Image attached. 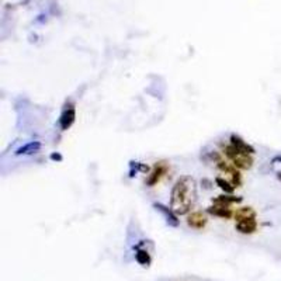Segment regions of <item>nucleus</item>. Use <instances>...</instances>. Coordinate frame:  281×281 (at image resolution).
<instances>
[{
  "label": "nucleus",
  "mask_w": 281,
  "mask_h": 281,
  "mask_svg": "<svg viewBox=\"0 0 281 281\" xmlns=\"http://www.w3.org/2000/svg\"><path fill=\"white\" fill-rule=\"evenodd\" d=\"M197 200V183L191 176H182L176 180L170 194V208L177 215H186Z\"/></svg>",
  "instance_id": "obj_1"
},
{
  "label": "nucleus",
  "mask_w": 281,
  "mask_h": 281,
  "mask_svg": "<svg viewBox=\"0 0 281 281\" xmlns=\"http://www.w3.org/2000/svg\"><path fill=\"white\" fill-rule=\"evenodd\" d=\"M225 155L229 161L232 162V165L238 169H243V170H248L253 166V155H246V153H242L238 149L232 147V145H228L224 149Z\"/></svg>",
  "instance_id": "obj_2"
},
{
  "label": "nucleus",
  "mask_w": 281,
  "mask_h": 281,
  "mask_svg": "<svg viewBox=\"0 0 281 281\" xmlns=\"http://www.w3.org/2000/svg\"><path fill=\"white\" fill-rule=\"evenodd\" d=\"M153 208H155L156 211H159V213L163 215V218H165V221H166V224H167L169 227L177 228L179 225H180V219H179L177 214L174 213L172 208H169V207L163 205V204H161V202H155V204H153Z\"/></svg>",
  "instance_id": "obj_3"
},
{
  "label": "nucleus",
  "mask_w": 281,
  "mask_h": 281,
  "mask_svg": "<svg viewBox=\"0 0 281 281\" xmlns=\"http://www.w3.org/2000/svg\"><path fill=\"white\" fill-rule=\"evenodd\" d=\"M213 158H215L216 166H218L224 173L231 174V176H232L233 184H235V187H236V184H239V182H241V174H239V172L233 167V165H232V163H228L227 161H224V159H222L219 155H216V153L213 155Z\"/></svg>",
  "instance_id": "obj_4"
},
{
  "label": "nucleus",
  "mask_w": 281,
  "mask_h": 281,
  "mask_svg": "<svg viewBox=\"0 0 281 281\" xmlns=\"http://www.w3.org/2000/svg\"><path fill=\"white\" fill-rule=\"evenodd\" d=\"M76 120V110L73 104H69L65 107V110L62 111L61 117H59V125H61V130L62 131H67Z\"/></svg>",
  "instance_id": "obj_5"
},
{
  "label": "nucleus",
  "mask_w": 281,
  "mask_h": 281,
  "mask_svg": "<svg viewBox=\"0 0 281 281\" xmlns=\"http://www.w3.org/2000/svg\"><path fill=\"white\" fill-rule=\"evenodd\" d=\"M167 170H169V166H167L165 162H159V163H156V165L153 166V169H152L150 174L148 176L147 186H149V187L155 186V184L161 180L162 177L167 173Z\"/></svg>",
  "instance_id": "obj_6"
},
{
  "label": "nucleus",
  "mask_w": 281,
  "mask_h": 281,
  "mask_svg": "<svg viewBox=\"0 0 281 281\" xmlns=\"http://www.w3.org/2000/svg\"><path fill=\"white\" fill-rule=\"evenodd\" d=\"M229 141H231L229 145H232V147L235 148V149H238L242 153H246V155H254V153H256L254 148L252 147V145H249L246 141H243L239 135L232 134L231 138H229Z\"/></svg>",
  "instance_id": "obj_7"
},
{
  "label": "nucleus",
  "mask_w": 281,
  "mask_h": 281,
  "mask_svg": "<svg viewBox=\"0 0 281 281\" xmlns=\"http://www.w3.org/2000/svg\"><path fill=\"white\" fill-rule=\"evenodd\" d=\"M236 229L243 235H250L254 233L257 229V221L256 218H246V219H239L236 221Z\"/></svg>",
  "instance_id": "obj_8"
},
{
  "label": "nucleus",
  "mask_w": 281,
  "mask_h": 281,
  "mask_svg": "<svg viewBox=\"0 0 281 281\" xmlns=\"http://www.w3.org/2000/svg\"><path fill=\"white\" fill-rule=\"evenodd\" d=\"M208 213L211 215H215V216L224 218V219H229L233 215L231 207L224 205V204H219V202H213V205L208 207Z\"/></svg>",
  "instance_id": "obj_9"
},
{
  "label": "nucleus",
  "mask_w": 281,
  "mask_h": 281,
  "mask_svg": "<svg viewBox=\"0 0 281 281\" xmlns=\"http://www.w3.org/2000/svg\"><path fill=\"white\" fill-rule=\"evenodd\" d=\"M42 144L40 141H31L28 144H24L23 147H20L16 150V156H27V155H34L37 152H40Z\"/></svg>",
  "instance_id": "obj_10"
},
{
  "label": "nucleus",
  "mask_w": 281,
  "mask_h": 281,
  "mask_svg": "<svg viewBox=\"0 0 281 281\" xmlns=\"http://www.w3.org/2000/svg\"><path fill=\"white\" fill-rule=\"evenodd\" d=\"M188 227L194 228V229H202L207 224V218L205 215L200 213V211H196V213H191L187 218Z\"/></svg>",
  "instance_id": "obj_11"
},
{
  "label": "nucleus",
  "mask_w": 281,
  "mask_h": 281,
  "mask_svg": "<svg viewBox=\"0 0 281 281\" xmlns=\"http://www.w3.org/2000/svg\"><path fill=\"white\" fill-rule=\"evenodd\" d=\"M135 260H136L141 266H144V267H148V266L150 264V262H152L150 254L148 253V250H145V249H139V248H136Z\"/></svg>",
  "instance_id": "obj_12"
},
{
  "label": "nucleus",
  "mask_w": 281,
  "mask_h": 281,
  "mask_svg": "<svg viewBox=\"0 0 281 281\" xmlns=\"http://www.w3.org/2000/svg\"><path fill=\"white\" fill-rule=\"evenodd\" d=\"M235 218H236V221L246 219V218H256V213L252 207H243V208H238L235 211Z\"/></svg>",
  "instance_id": "obj_13"
},
{
  "label": "nucleus",
  "mask_w": 281,
  "mask_h": 281,
  "mask_svg": "<svg viewBox=\"0 0 281 281\" xmlns=\"http://www.w3.org/2000/svg\"><path fill=\"white\" fill-rule=\"evenodd\" d=\"M242 197H235V196H229V194H225V196H218L214 200V202H219V204H224V205H228L231 207L232 204H238L241 202Z\"/></svg>",
  "instance_id": "obj_14"
},
{
  "label": "nucleus",
  "mask_w": 281,
  "mask_h": 281,
  "mask_svg": "<svg viewBox=\"0 0 281 281\" xmlns=\"http://www.w3.org/2000/svg\"><path fill=\"white\" fill-rule=\"evenodd\" d=\"M215 183H216V186L221 188V190L225 191V194H232L233 190H235L233 183H229L227 180H224L222 177H216V179H215Z\"/></svg>",
  "instance_id": "obj_15"
},
{
  "label": "nucleus",
  "mask_w": 281,
  "mask_h": 281,
  "mask_svg": "<svg viewBox=\"0 0 281 281\" xmlns=\"http://www.w3.org/2000/svg\"><path fill=\"white\" fill-rule=\"evenodd\" d=\"M51 159H52V161H62V156H61L59 153H52V155H51Z\"/></svg>",
  "instance_id": "obj_16"
},
{
  "label": "nucleus",
  "mask_w": 281,
  "mask_h": 281,
  "mask_svg": "<svg viewBox=\"0 0 281 281\" xmlns=\"http://www.w3.org/2000/svg\"><path fill=\"white\" fill-rule=\"evenodd\" d=\"M271 162H273V163H281V155H279V156H274Z\"/></svg>",
  "instance_id": "obj_17"
},
{
  "label": "nucleus",
  "mask_w": 281,
  "mask_h": 281,
  "mask_svg": "<svg viewBox=\"0 0 281 281\" xmlns=\"http://www.w3.org/2000/svg\"><path fill=\"white\" fill-rule=\"evenodd\" d=\"M277 177H279V180L281 182V172H279V173H277Z\"/></svg>",
  "instance_id": "obj_18"
}]
</instances>
